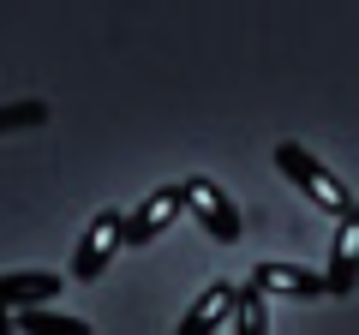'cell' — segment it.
<instances>
[{
  "label": "cell",
  "instance_id": "obj_12",
  "mask_svg": "<svg viewBox=\"0 0 359 335\" xmlns=\"http://www.w3.org/2000/svg\"><path fill=\"white\" fill-rule=\"evenodd\" d=\"M0 335H18V323H13V317H6V311H0Z\"/></svg>",
  "mask_w": 359,
  "mask_h": 335
},
{
  "label": "cell",
  "instance_id": "obj_3",
  "mask_svg": "<svg viewBox=\"0 0 359 335\" xmlns=\"http://www.w3.org/2000/svg\"><path fill=\"white\" fill-rule=\"evenodd\" d=\"M120 228H126L120 210H96V216H90L84 240H78V252H72V282H96V275L114 264V252L126 245V240H120Z\"/></svg>",
  "mask_w": 359,
  "mask_h": 335
},
{
  "label": "cell",
  "instance_id": "obj_5",
  "mask_svg": "<svg viewBox=\"0 0 359 335\" xmlns=\"http://www.w3.org/2000/svg\"><path fill=\"white\" fill-rule=\"evenodd\" d=\"M353 287H359V204L335 221L330 258H323V294H330V299H347Z\"/></svg>",
  "mask_w": 359,
  "mask_h": 335
},
{
  "label": "cell",
  "instance_id": "obj_1",
  "mask_svg": "<svg viewBox=\"0 0 359 335\" xmlns=\"http://www.w3.org/2000/svg\"><path fill=\"white\" fill-rule=\"evenodd\" d=\"M276 168H282L287 180H294V186H299V192H306V198H311V204H318V210H323V216H335V221H341V216H347V210H353V204H359V198H353V192H347V186H341V180H335L330 168H323V162H318V156H311V150H306V144H294V138H287V144H276Z\"/></svg>",
  "mask_w": 359,
  "mask_h": 335
},
{
  "label": "cell",
  "instance_id": "obj_10",
  "mask_svg": "<svg viewBox=\"0 0 359 335\" xmlns=\"http://www.w3.org/2000/svg\"><path fill=\"white\" fill-rule=\"evenodd\" d=\"M228 335H269V306H264L257 287H240V306H233Z\"/></svg>",
  "mask_w": 359,
  "mask_h": 335
},
{
  "label": "cell",
  "instance_id": "obj_9",
  "mask_svg": "<svg viewBox=\"0 0 359 335\" xmlns=\"http://www.w3.org/2000/svg\"><path fill=\"white\" fill-rule=\"evenodd\" d=\"M13 323H18V335H96L84 317H66V311H48V306L42 311H18Z\"/></svg>",
  "mask_w": 359,
  "mask_h": 335
},
{
  "label": "cell",
  "instance_id": "obj_4",
  "mask_svg": "<svg viewBox=\"0 0 359 335\" xmlns=\"http://www.w3.org/2000/svg\"><path fill=\"white\" fill-rule=\"evenodd\" d=\"M180 210H186V192H180V186H156V192H144L138 204H132V216H126V228H120V240H126V245L162 240V233L180 221Z\"/></svg>",
  "mask_w": 359,
  "mask_h": 335
},
{
  "label": "cell",
  "instance_id": "obj_11",
  "mask_svg": "<svg viewBox=\"0 0 359 335\" xmlns=\"http://www.w3.org/2000/svg\"><path fill=\"white\" fill-rule=\"evenodd\" d=\"M48 120V102H36V96H18V102H0V138H13V132H30Z\"/></svg>",
  "mask_w": 359,
  "mask_h": 335
},
{
  "label": "cell",
  "instance_id": "obj_8",
  "mask_svg": "<svg viewBox=\"0 0 359 335\" xmlns=\"http://www.w3.org/2000/svg\"><path fill=\"white\" fill-rule=\"evenodd\" d=\"M60 287L66 282L54 270H13V275H0V311H6V317H18V311H42Z\"/></svg>",
  "mask_w": 359,
  "mask_h": 335
},
{
  "label": "cell",
  "instance_id": "obj_6",
  "mask_svg": "<svg viewBox=\"0 0 359 335\" xmlns=\"http://www.w3.org/2000/svg\"><path fill=\"white\" fill-rule=\"evenodd\" d=\"M233 306H240V282H210L192 306L180 311V329L174 335H228Z\"/></svg>",
  "mask_w": 359,
  "mask_h": 335
},
{
  "label": "cell",
  "instance_id": "obj_7",
  "mask_svg": "<svg viewBox=\"0 0 359 335\" xmlns=\"http://www.w3.org/2000/svg\"><path fill=\"white\" fill-rule=\"evenodd\" d=\"M245 287H257V294H282V299H323V270H306V264H276V258H264L252 270V282Z\"/></svg>",
  "mask_w": 359,
  "mask_h": 335
},
{
  "label": "cell",
  "instance_id": "obj_2",
  "mask_svg": "<svg viewBox=\"0 0 359 335\" xmlns=\"http://www.w3.org/2000/svg\"><path fill=\"white\" fill-rule=\"evenodd\" d=\"M180 192H186V210L198 216V228H204L216 245H233V240H240V210H233V198L222 192L216 180L192 174V180H180Z\"/></svg>",
  "mask_w": 359,
  "mask_h": 335
}]
</instances>
